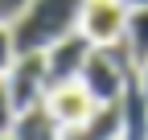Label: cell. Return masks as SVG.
Masks as SVG:
<instances>
[{
    "label": "cell",
    "mask_w": 148,
    "mask_h": 140,
    "mask_svg": "<svg viewBox=\"0 0 148 140\" xmlns=\"http://www.w3.org/2000/svg\"><path fill=\"white\" fill-rule=\"evenodd\" d=\"M115 140H123V136H115Z\"/></svg>",
    "instance_id": "9a60e30c"
},
{
    "label": "cell",
    "mask_w": 148,
    "mask_h": 140,
    "mask_svg": "<svg viewBox=\"0 0 148 140\" xmlns=\"http://www.w3.org/2000/svg\"><path fill=\"white\" fill-rule=\"evenodd\" d=\"M41 107L58 119V128H70V124H82V119L99 107L95 99H90V91L74 78V82H58V86H49V95Z\"/></svg>",
    "instance_id": "5b68a950"
},
{
    "label": "cell",
    "mask_w": 148,
    "mask_h": 140,
    "mask_svg": "<svg viewBox=\"0 0 148 140\" xmlns=\"http://www.w3.org/2000/svg\"><path fill=\"white\" fill-rule=\"evenodd\" d=\"M123 45L136 58V66L148 58V4L144 8H127V25H123Z\"/></svg>",
    "instance_id": "9c48e42d"
},
{
    "label": "cell",
    "mask_w": 148,
    "mask_h": 140,
    "mask_svg": "<svg viewBox=\"0 0 148 140\" xmlns=\"http://www.w3.org/2000/svg\"><path fill=\"white\" fill-rule=\"evenodd\" d=\"M123 4H127V8H144L148 0H123Z\"/></svg>",
    "instance_id": "5bb4252c"
},
{
    "label": "cell",
    "mask_w": 148,
    "mask_h": 140,
    "mask_svg": "<svg viewBox=\"0 0 148 140\" xmlns=\"http://www.w3.org/2000/svg\"><path fill=\"white\" fill-rule=\"evenodd\" d=\"M115 103H119V136L123 140H148V91L140 86L136 70L127 74Z\"/></svg>",
    "instance_id": "8992f818"
},
{
    "label": "cell",
    "mask_w": 148,
    "mask_h": 140,
    "mask_svg": "<svg viewBox=\"0 0 148 140\" xmlns=\"http://www.w3.org/2000/svg\"><path fill=\"white\" fill-rule=\"evenodd\" d=\"M12 58H16V41H12V25H4L0 21V74L12 66Z\"/></svg>",
    "instance_id": "30bf717a"
},
{
    "label": "cell",
    "mask_w": 148,
    "mask_h": 140,
    "mask_svg": "<svg viewBox=\"0 0 148 140\" xmlns=\"http://www.w3.org/2000/svg\"><path fill=\"white\" fill-rule=\"evenodd\" d=\"M136 78H140V86H144V91H148V58L136 66Z\"/></svg>",
    "instance_id": "4fadbf2b"
},
{
    "label": "cell",
    "mask_w": 148,
    "mask_h": 140,
    "mask_svg": "<svg viewBox=\"0 0 148 140\" xmlns=\"http://www.w3.org/2000/svg\"><path fill=\"white\" fill-rule=\"evenodd\" d=\"M12 140H62V128L45 107H29V111H16L12 119Z\"/></svg>",
    "instance_id": "ba28073f"
},
{
    "label": "cell",
    "mask_w": 148,
    "mask_h": 140,
    "mask_svg": "<svg viewBox=\"0 0 148 140\" xmlns=\"http://www.w3.org/2000/svg\"><path fill=\"white\" fill-rule=\"evenodd\" d=\"M127 25V4L123 0H82V16L78 29L90 37V45H111L123 37Z\"/></svg>",
    "instance_id": "3957f363"
},
{
    "label": "cell",
    "mask_w": 148,
    "mask_h": 140,
    "mask_svg": "<svg viewBox=\"0 0 148 140\" xmlns=\"http://www.w3.org/2000/svg\"><path fill=\"white\" fill-rule=\"evenodd\" d=\"M90 37L82 29H74V33H66L62 41H53L49 49H45V70H49V86H58V82H74L82 74V66H86V58H90Z\"/></svg>",
    "instance_id": "277c9868"
},
{
    "label": "cell",
    "mask_w": 148,
    "mask_h": 140,
    "mask_svg": "<svg viewBox=\"0 0 148 140\" xmlns=\"http://www.w3.org/2000/svg\"><path fill=\"white\" fill-rule=\"evenodd\" d=\"M4 82H8V95H12V107H16V111L41 107L45 95H49L45 54H16L12 66L4 70Z\"/></svg>",
    "instance_id": "7a4b0ae2"
},
{
    "label": "cell",
    "mask_w": 148,
    "mask_h": 140,
    "mask_svg": "<svg viewBox=\"0 0 148 140\" xmlns=\"http://www.w3.org/2000/svg\"><path fill=\"white\" fill-rule=\"evenodd\" d=\"M25 4H29V0H0V21H4V25H12L16 16L25 12Z\"/></svg>",
    "instance_id": "7c38bea8"
},
{
    "label": "cell",
    "mask_w": 148,
    "mask_h": 140,
    "mask_svg": "<svg viewBox=\"0 0 148 140\" xmlns=\"http://www.w3.org/2000/svg\"><path fill=\"white\" fill-rule=\"evenodd\" d=\"M12 119H16V107H12V95H8V82L0 74V132L12 128Z\"/></svg>",
    "instance_id": "8fae6325"
},
{
    "label": "cell",
    "mask_w": 148,
    "mask_h": 140,
    "mask_svg": "<svg viewBox=\"0 0 148 140\" xmlns=\"http://www.w3.org/2000/svg\"><path fill=\"white\" fill-rule=\"evenodd\" d=\"M82 0H29L25 12L12 21L16 54H45L53 41L78 29Z\"/></svg>",
    "instance_id": "6da1fadb"
},
{
    "label": "cell",
    "mask_w": 148,
    "mask_h": 140,
    "mask_svg": "<svg viewBox=\"0 0 148 140\" xmlns=\"http://www.w3.org/2000/svg\"><path fill=\"white\" fill-rule=\"evenodd\" d=\"M119 136V103H99L82 124L62 128V140H115Z\"/></svg>",
    "instance_id": "52a82bcc"
}]
</instances>
